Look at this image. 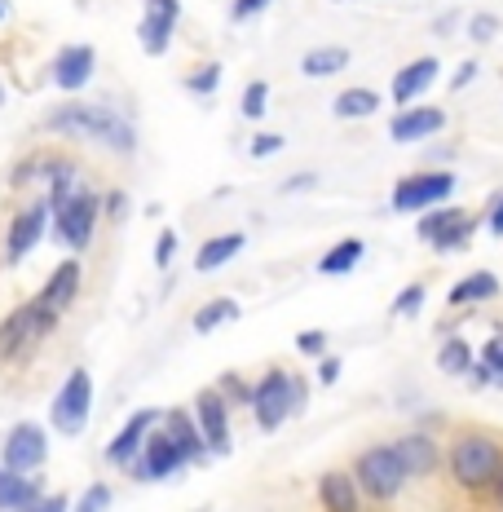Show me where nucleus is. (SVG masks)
<instances>
[{
	"instance_id": "2f4dec72",
	"label": "nucleus",
	"mask_w": 503,
	"mask_h": 512,
	"mask_svg": "<svg viewBox=\"0 0 503 512\" xmlns=\"http://www.w3.org/2000/svg\"><path fill=\"white\" fill-rule=\"evenodd\" d=\"M473 234H477V217H468V212H464V217H459L455 226L433 243V252H459V248H468V243H473Z\"/></svg>"
},
{
	"instance_id": "09e8293b",
	"label": "nucleus",
	"mask_w": 503,
	"mask_h": 512,
	"mask_svg": "<svg viewBox=\"0 0 503 512\" xmlns=\"http://www.w3.org/2000/svg\"><path fill=\"white\" fill-rule=\"evenodd\" d=\"M309 186H314V173H301V177H292V181H287V195H296V190H309Z\"/></svg>"
},
{
	"instance_id": "37998d69",
	"label": "nucleus",
	"mask_w": 503,
	"mask_h": 512,
	"mask_svg": "<svg viewBox=\"0 0 503 512\" xmlns=\"http://www.w3.org/2000/svg\"><path fill=\"white\" fill-rule=\"evenodd\" d=\"M340 371H345V358H336V354H323V358H318V380H323V384H336Z\"/></svg>"
},
{
	"instance_id": "f03ea898",
	"label": "nucleus",
	"mask_w": 503,
	"mask_h": 512,
	"mask_svg": "<svg viewBox=\"0 0 503 512\" xmlns=\"http://www.w3.org/2000/svg\"><path fill=\"white\" fill-rule=\"evenodd\" d=\"M446 468H451L455 486L468 490V495H481V490H495L499 473H503V442L490 433H459L451 442V455H446Z\"/></svg>"
},
{
	"instance_id": "b1692460",
	"label": "nucleus",
	"mask_w": 503,
	"mask_h": 512,
	"mask_svg": "<svg viewBox=\"0 0 503 512\" xmlns=\"http://www.w3.org/2000/svg\"><path fill=\"white\" fill-rule=\"evenodd\" d=\"M243 234L239 230H226V234H212V239H203L199 243V256H195V270L199 274H212V270H221V265H230L234 256L243 252Z\"/></svg>"
},
{
	"instance_id": "7c9ffc66",
	"label": "nucleus",
	"mask_w": 503,
	"mask_h": 512,
	"mask_svg": "<svg viewBox=\"0 0 503 512\" xmlns=\"http://www.w3.org/2000/svg\"><path fill=\"white\" fill-rule=\"evenodd\" d=\"M459 217H464V208H446V204L442 208H428V212H420V221H415V234H420L428 248H433V243L442 239V234L451 230Z\"/></svg>"
},
{
	"instance_id": "bb28decb",
	"label": "nucleus",
	"mask_w": 503,
	"mask_h": 512,
	"mask_svg": "<svg viewBox=\"0 0 503 512\" xmlns=\"http://www.w3.org/2000/svg\"><path fill=\"white\" fill-rule=\"evenodd\" d=\"M437 367L446 371V376H473L477 367V349L468 345L464 336H446L442 349H437Z\"/></svg>"
},
{
	"instance_id": "473e14b6",
	"label": "nucleus",
	"mask_w": 503,
	"mask_h": 512,
	"mask_svg": "<svg viewBox=\"0 0 503 512\" xmlns=\"http://www.w3.org/2000/svg\"><path fill=\"white\" fill-rule=\"evenodd\" d=\"M239 111H243V120H265V111H270V84L252 80L239 98Z\"/></svg>"
},
{
	"instance_id": "c756f323",
	"label": "nucleus",
	"mask_w": 503,
	"mask_h": 512,
	"mask_svg": "<svg viewBox=\"0 0 503 512\" xmlns=\"http://www.w3.org/2000/svg\"><path fill=\"white\" fill-rule=\"evenodd\" d=\"M473 384H499L503 389V332H495L481 345L477 367H473Z\"/></svg>"
},
{
	"instance_id": "4468645a",
	"label": "nucleus",
	"mask_w": 503,
	"mask_h": 512,
	"mask_svg": "<svg viewBox=\"0 0 503 512\" xmlns=\"http://www.w3.org/2000/svg\"><path fill=\"white\" fill-rule=\"evenodd\" d=\"M177 23H181V0H146L142 23H137L142 49L151 53V58H164L168 45H173Z\"/></svg>"
},
{
	"instance_id": "412c9836",
	"label": "nucleus",
	"mask_w": 503,
	"mask_h": 512,
	"mask_svg": "<svg viewBox=\"0 0 503 512\" xmlns=\"http://www.w3.org/2000/svg\"><path fill=\"white\" fill-rule=\"evenodd\" d=\"M45 495L36 473H14V468L0 464V512H27L36 508V499Z\"/></svg>"
},
{
	"instance_id": "6ab92c4d",
	"label": "nucleus",
	"mask_w": 503,
	"mask_h": 512,
	"mask_svg": "<svg viewBox=\"0 0 503 512\" xmlns=\"http://www.w3.org/2000/svg\"><path fill=\"white\" fill-rule=\"evenodd\" d=\"M93 67H98V53H93V45H67L53 58V84L67 93H80L84 84L93 80Z\"/></svg>"
},
{
	"instance_id": "de8ad7c7",
	"label": "nucleus",
	"mask_w": 503,
	"mask_h": 512,
	"mask_svg": "<svg viewBox=\"0 0 503 512\" xmlns=\"http://www.w3.org/2000/svg\"><path fill=\"white\" fill-rule=\"evenodd\" d=\"M486 226H490V234H495V239H503V195L495 199V208H490V217H486Z\"/></svg>"
},
{
	"instance_id": "c85d7f7f",
	"label": "nucleus",
	"mask_w": 503,
	"mask_h": 512,
	"mask_svg": "<svg viewBox=\"0 0 503 512\" xmlns=\"http://www.w3.org/2000/svg\"><path fill=\"white\" fill-rule=\"evenodd\" d=\"M331 111H336L340 120H367V115L380 111V93L376 89H345V93H336Z\"/></svg>"
},
{
	"instance_id": "f704fd0d",
	"label": "nucleus",
	"mask_w": 503,
	"mask_h": 512,
	"mask_svg": "<svg viewBox=\"0 0 503 512\" xmlns=\"http://www.w3.org/2000/svg\"><path fill=\"white\" fill-rule=\"evenodd\" d=\"M221 84V62H203L199 71H190L186 76V93H195V98H212Z\"/></svg>"
},
{
	"instance_id": "72a5a7b5",
	"label": "nucleus",
	"mask_w": 503,
	"mask_h": 512,
	"mask_svg": "<svg viewBox=\"0 0 503 512\" xmlns=\"http://www.w3.org/2000/svg\"><path fill=\"white\" fill-rule=\"evenodd\" d=\"M217 389L226 393L230 407H248V411H252V402H256V384H248L243 376H234V371H226V376L217 380Z\"/></svg>"
},
{
	"instance_id": "f3484780",
	"label": "nucleus",
	"mask_w": 503,
	"mask_h": 512,
	"mask_svg": "<svg viewBox=\"0 0 503 512\" xmlns=\"http://www.w3.org/2000/svg\"><path fill=\"white\" fill-rule=\"evenodd\" d=\"M67 168H76V159H71V155H62V151H31L23 164H14V173H9V186H14V190L49 186V181L62 177Z\"/></svg>"
},
{
	"instance_id": "e433bc0d",
	"label": "nucleus",
	"mask_w": 503,
	"mask_h": 512,
	"mask_svg": "<svg viewBox=\"0 0 503 512\" xmlns=\"http://www.w3.org/2000/svg\"><path fill=\"white\" fill-rule=\"evenodd\" d=\"M106 508H111V486H106V482H93V486L76 499V508H71V512H106Z\"/></svg>"
},
{
	"instance_id": "8fccbe9b",
	"label": "nucleus",
	"mask_w": 503,
	"mask_h": 512,
	"mask_svg": "<svg viewBox=\"0 0 503 512\" xmlns=\"http://www.w3.org/2000/svg\"><path fill=\"white\" fill-rule=\"evenodd\" d=\"M495 504H499V512H503V473H499V482H495Z\"/></svg>"
},
{
	"instance_id": "7ed1b4c3",
	"label": "nucleus",
	"mask_w": 503,
	"mask_h": 512,
	"mask_svg": "<svg viewBox=\"0 0 503 512\" xmlns=\"http://www.w3.org/2000/svg\"><path fill=\"white\" fill-rule=\"evenodd\" d=\"M349 473H353V482L362 486V495L376 499V504H389V499H398L402 486L411 482V468L402 464V455H398V446H393V442L367 446V451L353 460Z\"/></svg>"
},
{
	"instance_id": "a19ab883",
	"label": "nucleus",
	"mask_w": 503,
	"mask_h": 512,
	"mask_svg": "<svg viewBox=\"0 0 503 512\" xmlns=\"http://www.w3.org/2000/svg\"><path fill=\"white\" fill-rule=\"evenodd\" d=\"M270 5H274V0H234L230 18H234V23H252V18L261 14V9H270Z\"/></svg>"
},
{
	"instance_id": "3c124183",
	"label": "nucleus",
	"mask_w": 503,
	"mask_h": 512,
	"mask_svg": "<svg viewBox=\"0 0 503 512\" xmlns=\"http://www.w3.org/2000/svg\"><path fill=\"white\" fill-rule=\"evenodd\" d=\"M0 106H5V84H0Z\"/></svg>"
},
{
	"instance_id": "423d86ee",
	"label": "nucleus",
	"mask_w": 503,
	"mask_h": 512,
	"mask_svg": "<svg viewBox=\"0 0 503 512\" xmlns=\"http://www.w3.org/2000/svg\"><path fill=\"white\" fill-rule=\"evenodd\" d=\"M256 429L261 433H278L287 424V415H296V376L283 367H270L261 380H256Z\"/></svg>"
},
{
	"instance_id": "4be33fe9",
	"label": "nucleus",
	"mask_w": 503,
	"mask_h": 512,
	"mask_svg": "<svg viewBox=\"0 0 503 512\" xmlns=\"http://www.w3.org/2000/svg\"><path fill=\"white\" fill-rule=\"evenodd\" d=\"M393 446H398L402 464L411 468V477H428L437 464H442V451H437L433 433H406V437H398Z\"/></svg>"
},
{
	"instance_id": "9d476101",
	"label": "nucleus",
	"mask_w": 503,
	"mask_h": 512,
	"mask_svg": "<svg viewBox=\"0 0 503 512\" xmlns=\"http://www.w3.org/2000/svg\"><path fill=\"white\" fill-rule=\"evenodd\" d=\"M190 411H195L199 420V433L203 442H208L212 455H230L234 451V429H230V402L226 393L212 384V389H199L195 402H190Z\"/></svg>"
},
{
	"instance_id": "a878e982",
	"label": "nucleus",
	"mask_w": 503,
	"mask_h": 512,
	"mask_svg": "<svg viewBox=\"0 0 503 512\" xmlns=\"http://www.w3.org/2000/svg\"><path fill=\"white\" fill-rule=\"evenodd\" d=\"M362 256H367V243H362V239H340L336 248H327V256H318V274H327V279H340V274L358 270Z\"/></svg>"
},
{
	"instance_id": "1a4fd4ad",
	"label": "nucleus",
	"mask_w": 503,
	"mask_h": 512,
	"mask_svg": "<svg viewBox=\"0 0 503 512\" xmlns=\"http://www.w3.org/2000/svg\"><path fill=\"white\" fill-rule=\"evenodd\" d=\"M455 195V173L446 168H424V173H411L393 186V212H428V208H442L446 199Z\"/></svg>"
},
{
	"instance_id": "79ce46f5",
	"label": "nucleus",
	"mask_w": 503,
	"mask_h": 512,
	"mask_svg": "<svg viewBox=\"0 0 503 512\" xmlns=\"http://www.w3.org/2000/svg\"><path fill=\"white\" fill-rule=\"evenodd\" d=\"M278 151H283V137L278 133H256L252 137V159H270Z\"/></svg>"
},
{
	"instance_id": "c9c22d12",
	"label": "nucleus",
	"mask_w": 503,
	"mask_h": 512,
	"mask_svg": "<svg viewBox=\"0 0 503 512\" xmlns=\"http://www.w3.org/2000/svg\"><path fill=\"white\" fill-rule=\"evenodd\" d=\"M424 292H428L424 283H406L402 292L393 296V309H389V314H393V318H415V314L424 309Z\"/></svg>"
},
{
	"instance_id": "dca6fc26",
	"label": "nucleus",
	"mask_w": 503,
	"mask_h": 512,
	"mask_svg": "<svg viewBox=\"0 0 503 512\" xmlns=\"http://www.w3.org/2000/svg\"><path fill=\"white\" fill-rule=\"evenodd\" d=\"M446 128V111L442 106H402L398 115L389 120V137L393 142H402V146H411V142H424V137H437Z\"/></svg>"
},
{
	"instance_id": "4c0bfd02",
	"label": "nucleus",
	"mask_w": 503,
	"mask_h": 512,
	"mask_svg": "<svg viewBox=\"0 0 503 512\" xmlns=\"http://www.w3.org/2000/svg\"><path fill=\"white\" fill-rule=\"evenodd\" d=\"M173 256H177V230H159V239H155V265L159 270H168L173 265Z\"/></svg>"
},
{
	"instance_id": "39448f33",
	"label": "nucleus",
	"mask_w": 503,
	"mask_h": 512,
	"mask_svg": "<svg viewBox=\"0 0 503 512\" xmlns=\"http://www.w3.org/2000/svg\"><path fill=\"white\" fill-rule=\"evenodd\" d=\"M89 411H93V376L89 367H71L49 402V424L62 437H80L84 424H89Z\"/></svg>"
},
{
	"instance_id": "a18cd8bd",
	"label": "nucleus",
	"mask_w": 503,
	"mask_h": 512,
	"mask_svg": "<svg viewBox=\"0 0 503 512\" xmlns=\"http://www.w3.org/2000/svg\"><path fill=\"white\" fill-rule=\"evenodd\" d=\"M27 512H71V499L67 495H40L36 508H27Z\"/></svg>"
},
{
	"instance_id": "2eb2a0df",
	"label": "nucleus",
	"mask_w": 503,
	"mask_h": 512,
	"mask_svg": "<svg viewBox=\"0 0 503 512\" xmlns=\"http://www.w3.org/2000/svg\"><path fill=\"white\" fill-rule=\"evenodd\" d=\"M80 283H84L80 261H76V256H67V261H58L49 270V279L36 292V301L45 305V309H53V314H67V309L80 301Z\"/></svg>"
},
{
	"instance_id": "58836bf2",
	"label": "nucleus",
	"mask_w": 503,
	"mask_h": 512,
	"mask_svg": "<svg viewBox=\"0 0 503 512\" xmlns=\"http://www.w3.org/2000/svg\"><path fill=\"white\" fill-rule=\"evenodd\" d=\"M468 36H473V45H486V40H495V36H499V18L477 14L473 23H468Z\"/></svg>"
},
{
	"instance_id": "ea45409f",
	"label": "nucleus",
	"mask_w": 503,
	"mask_h": 512,
	"mask_svg": "<svg viewBox=\"0 0 503 512\" xmlns=\"http://www.w3.org/2000/svg\"><path fill=\"white\" fill-rule=\"evenodd\" d=\"M296 349H301L305 358H323L327 354V332H301L296 336Z\"/></svg>"
},
{
	"instance_id": "0eeeda50",
	"label": "nucleus",
	"mask_w": 503,
	"mask_h": 512,
	"mask_svg": "<svg viewBox=\"0 0 503 512\" xmlns=\"http://www.w3.org/2000/svg\"><path fill=\"white\" fill-rule=\"evenodd\" d=\"M49 336H53V327L45 323V314H40L36 301L14 305L5 318H0V362L27 358L31 349H36L40 340H49Z\"/></svg>"
},
{
	"instance_id": "cd10ccee",
	"label": "nucleus",
	"mask_w": 503,
	"mask_h": 512,
	"mask_svg": "<svg viewBox=\"0 0 503 512\" xmlns=\"http://www.w3.org/2000/svg\"><path fill=\"white\" fill-rule=\"evenodd\" d=\"M239 318V301H230V296H212V301H203L195 309V318H190V327H195L199 336H208V332H217V327H226Z\"/></svg>"
},
{
	"instance_id": "f257e3e1",
	"label": "nucleus",
	"mask_w": 503,
	"mask_h": 512,
	"mask_svg": "<svg viewBox=\"0 0 503 512\" xmlns=\"http://www.w3.org/2000/svg\"><path fill=\"white\" fill-rule=\"evenodd\" d=\"M45 133L58 137H80V142H98L111 155H133L137 151V128L124 120L111 106H93V102H71L45 115Z\"/></svg>"
},
{
	"instance_id": "aec40b11",
	"label": "nucleus",
	"mask_w": 503,
	"mask_h": 512,
	"mask_svg": "<svg viewBox=\"0 0 503 512\" xmlns=\"http://www.w3.org/2000/svg\"><path fill=\"white\" fill-rule=\"evenodd\" d=\"M362 486L353 482V473L345 468H331V473L318 477V504L323 512H362Z\"/></svg>"
},
{
	"instance_id": "603ef678",
	"label": "nucleus",
	"mask_w": 503,
	"mask_h": 512,
	"mask_svg": "<svg viewBox=\"0 0 503 512\" xmlns=\"http://www.w3.org/2000/svg\"><path fill=\"white\" fill-rule=\"evenodd\" d=\"M0 18H5V0H0Z\"/></svg>"
},
{
	"instance_id": "ddd939ff",
	"label": "nucleus",
	"mask_w": 503,
	"mask_h": 512,
	"mask_svg": "<svg viewBox=\"0 0 503 512\" xmlns=\"http://www.w3.org/2000/svg\"><path fill=\"white\" fill-rule=\"evenodd\" d=\"M49 460V433L40 424H14L5 437V451H0V464L14 468V473H36Z\"/></svg>"
},
{
	"instance_id": "5701e85b",
	"label": "nucleus",
	"mask_w": 503,
	"mask_h": 512,
	"mask_svg": "<svg viewBox=\"0 0 503 512\" xmlns=\"http://www.w3.org/2000/svg\"><path fill=\"white\" fill-rule=\"evenodd\" d=\"M499 296V279L490 270H473V274H464L451 292H446V305L451 309H464V305H486V301H495Z\"/></svg>"
},
{
	"instance_id": "393cba45",
	"label": "nucleus",
	"mask_w": 503,
	"mask_h": 512,
	"mask_svg": "<svg viewBox=\"0 0 503 512\" xmlns=\"http://www.w3.org/2000/svg\"><path fill=\"white\" fill-rule=\"evenodd\" d=\"M349 67V49L345 45H318L301 58V71L309 80H327V76H340Z\"/></svg>"
},
{
	"instance_id": "a211bd4d",
	"label": "nucleus",
	"mask_w": 503,
	"mask_h": 512,
	"mask_svg": "<svg viewBox=\"0 0 503 512\" xmlns=\"http://www.w3.org/2000/svg\"><path fill=\"white\" fill-rule=\"evenodd\" d=\"M442 76V62L428 53V58H415V62H406V67L393 76V89H389V98L398 102V111L402 106H415V98H420L424 89H433V80Z\"/></svg>"
},
{
	"instance_id": "49530a36",
	"label": "nucleus",
	"mask_w": 503,
	"mask_h": 512,
	"mask_svg": "<svg viewBox=\"0 0 503 512\" xmlns=\"http://www.w3.org/2000/svg\"><path fill=\"white\" fill-rule=\"evenodd\" d=\"M473 80H477V62L468 58V62H459V67H455V80H451V89H468V84H473Z\"/></svg>"
},
{
	"instance_id": "6e6552de",
	"label": "nucleus",
	"mask_w": 503,
	"mask_h": 512,
	"mask_svg": "<svg viewBox=\"0 0 503 512\" xmlns=\"http://www.w3.org/2000/svg\"><path fill=\"white\" fill-rule=\"evenodd\" d=\"M186 464H195L190 446L181 442V437H177L173 429H168L164 420H159V429L151 433V442H146L142 460L128 468V473H133L137 482H168V477H173L177 468H186Z\"/></svg>"
},
{
	"instance_id": "9b49d317",
	"label": "nucleus",
	"mask_w": 503,
	"mask_h": 512,
	"mask_svg": "<svg viewBox=\"0 0 503 512\" xmlns=\"http://www.w3.org/2000/svg\"><path fill=\"white\" fill-rule=\"evenodd\" d=\"M159 420H164V411L137 407V411L120 424V433L106 442V460L120 464V468H133L137 460H142V451H146V442H151V433L159 429Z\"/></svg>"
},
{
	"instance_id": "f8f14e48",
	"label": "nucleus",
	"mask_w": 503,
	"mask_h": 512,
	"mask_svg": "<svg viewBox=\"0 0 503 512\" xmlns=\"http://www.w3.org/2000/svg\"><path fill=\"white\" fill-rule=\"evenodd\" d=\"M49 226H53L49 199H36V204H27L23 212H14V221H9V234H5V261L9 265L27 261V256L36 252V243L45 239Z\"/></svg>"
},
{
	"instance_id": "c03bdc74",
	"label": "nucleus",
	"mask_w": 503,
	"mask_h": 512,
	"mask_svg": "<svg viewBox=\"0 0 503 512\" xmlns=\"http://www.w3.org/2000/svg\"><path fill=\"white\" fill-rule=\"evenodd\" d=\"M124 208H128L124 190H111V195H102V212H106L111 221H120V217H124Z\"/></svg>"
},
{
	"instance_id": "20e7f679",
	"label": "nucleus",
	"mask_w": 503,
	"mask_h": 512,
	"mask_svg": "<svg viewBox=\"0 0 503 512\" xmlns=\"http://www.w3.org/2000/svg\"><path fill=\"white\" fill-rule=\"evenodd\" d=\"M49 208H53V234H58V243H67L71 252L89 248L93 234H98V221L106 217V212H102V195L93 186H80L71 199L49 204Z\"/></svg>"
}]
</instances>
